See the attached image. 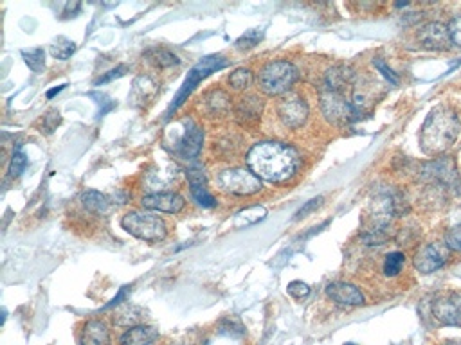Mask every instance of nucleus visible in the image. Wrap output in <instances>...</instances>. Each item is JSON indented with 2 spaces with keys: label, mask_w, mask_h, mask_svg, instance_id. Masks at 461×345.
Listing matches in <instances>:
<instances>
[{
  "label": "nucleus",
  "mask_w": 461,
  "mask_h": 345,
  "mask_svg": "<svg viewBox=\"0 0 461 345\" xmlns=\"http://www.w3.org/2000/svg\"><path fill=\"white\" fill-rule=\"evenodd\" d=\"M322 203V196H317V198H312L310 202H306L305 205L301 207V209L296 212V219H301V218H306V216L310 214V212H314L315 209H319Z\"/></svg>",
  "instance_id": "obj_40"
},
{
  "label": "nucleus",
  "mask_w": 461,
  "mask_h": 345,
  "mask_svg": "<svg viewBox=\"0 0 461 345\" xmlns=\"http://www.w3.org/2000/svg\"><path fill=\"white\" fill-rule=\"evenodd\" d=\"M447 258V246L438 245V243H427L416 252L414 255V268L420 274H433V272L440 270L441 266H445Z\"/></svg>",
  "instance_id": "obj_9"
},
{
  "label": "nucleus",
  "mask_w": 461,
  "mask_h": 345,
  "mask_svg": "<svg viewBox=\"0 0 461 345\" xmlns=\"http://www.w3.org/2000/svg\"><path fill=\"white\" fill-rule=\"evenodd\" d=\"M157 85L156 81L151 80L150 75H139L134 80V87L130 92V101L134 107H146L157 94Z\"/></svg>",
  "instance_id": "obj_16"
},
{
  "label": "nucleus",
  "mask_w": 461,
  "mask_h": 345,
  "mask_svg": "<svg viewBox=\"0 0 461 345\" xmlns=\"http://www.w3.org/2000/svg\"><path fill=\"white\" fill-rule=\"evenodd\" d=\"M406 265V255L402 254V252H391V254L386 255V261H384V274L387 277H395L402 272Z\"/></svg>",
  "instance_id": "obj_28"
},
{
  "label": "nucleus",
  "mask_w": 461,
  "mask_h": 345,
  "mask_svg": "<svg viewBox=\"0 0 461 345\" xmlns=\"http://www.w3.org/2000/svg\"><path fill=\"white\" fill-rule=\"evenodd\" d=\"M262 99H258L256 95H249V97H243L238 103V107H236V115H238V121L242 124H251L258 123L259 117H262Z\"/></svg>",
  "instance_id": "obj_19"
},
{
  "label": "nucleus",
  "mask_w": 461,
  "mask_h": 345,
  "mask_svg": "<svg viewBox=\"0 0 461 345\" xmlns=\"http://www.w3.org/2000/svg\"><path fill=\"white\" fill-rule=\"evenodd\" d=\"M206 110L209 111V115L216 117V115H226L230 108L229 95L223 90H213L206 95Z\"/></svg>",
  "instance_id": "obj_23"
},
{
  "label": "nucleus",
  "mask_w": 461,
  "mask_h": 345,
  "mask_svg": "<svg viewBox=\"0 0 461 345\" xmlns=\"http://www.w3.org/2000/svg\"><path fill=\"white\" fill-rule=\"evenodd\" d=\"M461 131V121L449 104H436L426 117L420 130V146L426 155L445 153Z\"/></svg>",
  "instance_id": "obj_2"
},
{
  "label": "nucleus",
  "mask_w": 461,
  "mask_h": 345,
  "mask_svg": "<svg viewBox=\"0 0 461 345\" xmlns=\"http://www.w3.org/2000/svg\"><path fill=\"white\" fill-rule=\"evenodd\" d=\"M245 162L259 180L283 183L288 182L298 173L301 166V157L288 144L267 140V143L255 144L249 150Z\"/></svg>",
  "instance_id": "obj_1"
},
{
  "label": "nucleus",
  "mask_w": 461,
  "mask_h": 345,
  "mask_svg": "<svg viewBox=\"0 0 461 345\" xmlns=\"http://www.w3.org/2000/svg\"><path fill=\"white\" fill-rule=\"evenodd\" d=\"M433 317L443 325H460L461 324V293L447 291L438 295L433 301Z\"/></svg>",
  "instance_id": "obj_8"
},
{
  "label": "nucleus",
  "mask_w": 461,
  "mask_h": 345,
  "mask_svg": "<svg viewBox=\"0 0 461 345\" xmlns=\"http://www.w3.org/2000/svg\"><path fill=\"white\" fill-rule=\"evenodd\" d=\"M92 99H98V107H100V111H98V117H103L108 111H112L115 108V101H112L107 94H100V92H91Z\"/></svg>",
  "instance_id": "obj_34"
},
{
  "label": "nucleus",
  "mask_w": 461,
  "mask_h": 345,
  "mask_svg": "<svg viewBox=\"0 0 461 345\" xmlns=\"http://www.w3.org/2000/svg\"><path fill=\"white\" fill-rule=\"evenodd\" d=\"M447 28H449V35L453 44L457 45V47H461V16H454Z\"/></svg>",
  "instance_id": "obj_39"
},
{
  "label": "nucleus",
  "mask_w": 461,
  "mask_h": 345,
  "mask_svg": "<svg viewBox=\"0 0 461 345\" xmlns=\"http://www.w3.org/2000/svg\"><path fill=\"white\" fill-rule=\"evenodd\" d=\"M265 218H267L265 207L252 205V207H247V209L240 210L238 214L235 216V222H233V225H235V229H247V226H252V225H256V223L263 222Z\"/></svg>",
  "instance_id": "obj_22"
},
{
  "label": "nucleus",
  "mask_w": 461,
  "mask_h": 345,
  "mask_svg": "<svg viewBox=\"0 0 461 345\" xmlns=\"http://www.w3.org/2000/svg\"><path fill=\"white\" fill-rule=\"evenodd\" d=\"M220 189L238 196H251L262 190V180L247 167H233L222 171L216 178Z\"/></svg>",
  "instance_id": "obj_6"
},
{
  "label": "nucleus",
  "mask_w": 461,
  "mask_h": 345,
  "mask_svg": "<svg viewBox=\"0 0 461 345\" xmlns=\"http://www.w3.org/2000/svg\"><path fill=\"white\" fill-rule=\"evenodd\" d=\"M344 345H355V344H344Z\"/></svg>",
  "instance_id": "obj_46"
},
{
  "label": "nucleus",
  "mask_w": 461,
  "mask_h": 345,
  "mask_svg": "<svg viewBox=\"0 0 461 345\" xmlns=\"http://www.w3.org/2000/svg\"><path fill=\"white\" fill-rule=\"evenodd\" d=\"M204 144V131L202 128L197 126L193 121H187L186 128H184L182 135H180L179 143H177V153L186 160H195L200 155Z\"/></svg>",
  "instance_id": "obj_12"
},
{
  "label": "nucleus",
  "mask_w": 461,
  "mask_h": 345,
  "mask_svg": "<svg viewBox=\"0 0 461 345\" xmlns=\"http://www.w3.org/2000/svg\"><path fill=\"white\" fill-rule=\"evenodd\" d=\"M144 56H146L148 60L159 68H170L173 67V65L179 63V58H177L171 51H168V49H163V47L148 49V51L144 52Z\"/></svg>",
  "instance_id": "obj_25"
},
{
  "label": "nucleus",
  "mask_w": 461,
  "mask_h": 345,
  "mask_svg": "<svg viewBox=\"0 0 461 345\" xmlns=\"http://www.w3.org/2000/svg\"><path fill=\"white\" fill-rule=\"evenodd\" d=\"M263 38V31L262 29H249L245 35H242L236 40V47L238 49H251L256 47L259 44V40Z\"/></svg>",
  "instance_id": "obj_32"
},
{
  "label": "nucleus",
  "mask_w": 461,
  "mask_h": 345,
  "mask_svg": "<svg viewBox=\"0 0 461 345\" xmlns=\"http://www.w3.org/2000/svg\"><path fill=\"white\" fill-rule=\"evenodd\" d=\"M252 83V72L249 68H236L233 74L229 75V85L235 90H245L251 87Z\"/></svg>",
  "instance_id": "obj_29"
},
{
  "label": "nucleus",
  "mask_w": 461,
  "mask_h": 345,
  "mask_svg": "<svg viewBox=\"0 0 461 345\" xmlns=\"http://www.w3.org/2000/svg\"><path fill=\"white\" fill-rule=\"evenodd\" d=\"M143 209L148 210H157V212H166V214H179L180 210L184 209L186 202L180 195L177 193H151V195L143 196L141 200Z\"/></svg>",
  "instance_id": "obj_13"
},
{
  "label": "nucleus",
  "mask_w": 461,
  "mask_h": 345,
  "mask_svg": "<svg viewBox=\"0 0 461 345\" xmlns=\"http://www.w3.org/2000/svg\"><path fill=\"white\" fill-rule=\"evenodd\" d=\"M51 54L54 56L56 60H69L76 51V44L65 36H60L58 40H54V44H51Z\"/></svg>",
  "instance_id": "obj_27"
},
{
  "label": "nucleus",
  "mask_w": 461,
  "mask_h": 345,
  "mask_svg": "<svg viewBox=\"0 0 461 345\" xmlns=\"http://www.w3.org/2000/svg\"><path fill=\"white\" fill-rule=\"evenodd\" d=\"M124 72H127V65H119V67L112 68V71H108L107 74H103L100 80L95 81V87H100V85H105V83H110L112 80H117V78L124 75Z\"/></svg>",
  "instance_id": "obj_41"
},
{
  "label": "nucleus",
  "mask_w": 461,
  "mask_h": 345,
  "mask_svg": "<svg viewBox=\"0 0 461 345\" xmlns=\"http://www.w3.org/2000/svg\"><path fill=\"white\" fill-rule=\"evenodd\" d=\"M128 291H130V286H123V288H121V290H119V293L115 295V297L112 298V301L108 302V304L103 305V311L105 310H112V308H117V305L123 304V302L127 301V293H128Z\"/></svg>",
  "instance_id": "obj_42"
},
{
  "label": "nucleus",
  "mask_w": 461,
  "mask_h": 345,
  "mask_svg": "<svg viewBox=\"0 0 461 345\" xmlns=\"http://www.w3.org/2000/svg\"><path fill=\"white\" fill-rule=\"evenodd\" d=\"M426 173L431 178L443 183V186L460 187V183H457V171L454 167V164L449 162V160H436V162L429 164Z\"/></svg>",
  "instance_id": "obj_17"
},
{
  "label": "nucleus",
  "mask_w": 461,
  "mask_h": 345,
  "mask_svg": "<svg viewBox=\"0 0 461 345\" xmlns=\"http://www.w3.org/2000/svg\"><path fill=\"white\" fill-rule=\"evenodd\" d=\"M373 65H375V68H377V71L380 72V74L384 75V78H386V80L390 81L391 85H398V81H400V80H398V75L395 74L393 68L387 67L386 61L380 60V58H375V60H373Z\"/></svg>",
  "instance_id": "obj_37"
},
{
  "label": "nucleus",
  "mask_w": 461,
  "mask_h": 345,
  "mask_svg": "<svg viewBox=\"0 0 461 345\" xmlns=\"http://www.w3.org/2000/svg\"><path fill=\"white\" fill-rule=\"evenodd\" d=\"M24 61L33 72H44L45 71V51L42 47L24 49L22 51Z\"/></svg>",
  "instance_id": "obj_26"
},
{
  "label": "nucleus",
  "mask_w": 461,
  "mask_h": 345,
  "mask_svg": "<svg viewBox=\"0 0 461 345\" xmlns=\"http://www.w3.org/2000/svg\"><path fill=\"white\" fill-rule=\"evenodd\" d=\"M351 80H354V72L348 67H341V65H339V67H334L326 72L325 88L326 90L342 94V88H344L346 85H350Z\"/></svg>",
  "instance_id": "obj_20"
},
{
  "label": "nucleus",
  "mask_w": 461,
  "mask_h": 345,
  "mask_svg": "<svg viewBox=\"0 0 461 345\" xmlns=\"http://www.w3.org/2000/svg\"><path fill=\"white\" fill-rule=\"evenodd\" d=\"M81 205L92 212V214H105L108 210V198L105 195H101L100 190H85L81 195Z\"/></svg>",
  "instance_id": "obj_24"
},
{
  "label": "nucleus",
  "mask_w": 461,
  "mask_h": 345,
  "mask_svg": "<svg viewBox=\"0 0 461 345\" xmlns=\"http://www.w3.org/2000/svg\"><path fill=\"white\" fill-rule=\"evenodd\" d=\"M121 226H123L130 236L148 243L163 241L168 234L164 219L156 214H150V212H137V210L127 212V214L121 218Z\"/></svg>",
  "instance_id": "obj_5"
},
{
  "label": "nucleus",
  "mask_w": 461,
  "mask_h": 345,
  "mask_svg": "<svg viewBox=\"0 0 461 345\" xmlns=\"http://www.w3.org/2000/svg\"><path fill=\"white\" fill-rule=\"evenodd\" d=\"M186 176L189 187H207L206 171H204V167L200 164H193L191 167H187Z\"/></svg>",
  "instance_id": "obj_31"
},
{
  "label": "nucleus",
  "mask_w": 461,
  "mask_h": 345,
  "mask_svg": "<svg viewBox=\"0 0 461 345\" xmlns=\"http://www.w3.org/2000/svg\"><path fill=\"white\" fill-rule=\"evenodd\" d=\"M141 318H143V310L137 308V305L130 304V302H123L121 305H117V310L114 313V322L117 325H123V327H136V325H141Z\"/></svg>",
  "instance_id": "obj_21"
},
{
  "label": "nucleus",
  "mask_w": 461,
  "mask_h": 345,
  "mask_svg": "<svg viewBox=\"0 0 461 345\" xmlns=\"http://www.w3.org/2000/svg\"><path fill=\"white\" fill-rule=\"evenodd\" d=\"M80 345H112L110 331L103 320H87L81 327Z\"/></svg>",
  "instance_id": "obj_15"
},
{
  "label": "nucleus",
  "mask_w": 461,
  "mask_h": 345,
  "mask_svg": "<svg viewBox=\"0 0 461 345\" xmlns=\"http://www.w3.org/2000/svg\"><path fill=\"white\" fill-rule=\"evenodd\" d=\"M65 87H67V85H60V87H56V88H52V90H49V92H47V97H49V99H52V97H54L56 94H60V92L64 90Z\"/></svg>",
  "instance_id": "obj_43"
},
{
  "label": "nucleus",
  "mask_w": 461,
  "mask_h": 345,
  "mask_svg": "<svg viewBox=\"0 0 461 345\" xmlns=\"http://www.w3.org/2000/svg\"><path fill=\"white\" fill-rule=\"evenodd\" d=\"M418 40L426 49L431 51H447L453 44L449 35V28L441 22H429L418 31Z\"/></svg>",
  "instance_id": "obj_11"
},
{
  "label": "nucleus",
  "mask_w": 461,
  "mask_h": 345,
  "mask_svg": "<svg viewBox=\"0 0 461 345\" xmlns=\"http://www.w3.org/2000/svg\"><path fill=\"white\" fill-rule=\"evenodd\" d=\"M326 295L335 304L344 305V308H355V305L364 304V295L361 293L357 286L350 284V282H332L326 286Z\"/></svg>",
  "instance_id": "obj_14"
},
{
  "label": "nucleus",
  "mask_w": 461,
  "mask_h": 345,
  "mask_svg": "<svg viewBox=\"0 0 461 345\" xmlns=\"http://www.w3.org/2000/svg\"><path fill=\"white\" fill-rule=\"evenodd\" d=\"M321 111L326 119L334 124H350L357 119L358 111L355 110L354 103L348 101L342 94L332 90L321 92Z\"/></svg>",
  "instance_id": "obj_7"
},
{
  "label": "nucleus",
  "mask_w": 461,
  "mask_h": 345,
  "mask_svg": "<svg viewBox=\"0 0 461 345\" xmlns=\"http://www.w3.org/2000/svg\"><path fill=\"white\" fill-rule=\"evenodd\" d=\"M445 345H461V340H449Z\"/></svg>",
  "instance_id": "obj_44"
},
{
  "label": "nucleus",
  "mask_w": 461,
  "mask_h": 345,
  "mask_svg": "<svg viewBox=\"0 0 461 345\" xmlns=\"http://www.w3.org/2000/svg\"><path fill=\"white\" fill-rule=\"evenodd\" d=\"M445 246L449 250L461 252V225L453 226L445 236Z\"/></svg>",
  "instance_id": "obj_35"
},
{
  "label": "nucleus",
  "mask_w": 461,
  "mask_h": 345,
  "mask_svg": "<svg viewBox=\"0 0 461 345\" xmlns=\"http://www.w3.org/2000/svg\"><path fill=\"white\" fill-rule=\"evenodd\" d=\"M278 117L286 128L298 130L308 119V107L301 97H285L278 104Z\"/></svg>",
  "instance_id": "obj_10"
},
{
  "label": "nucleus",
  "mask_w": 461,
  "mask_h": 345,
  "mask_svg": "<svg viewBox=\"0 0 461 345\" xmlns=\"http://www.w3.org/2000/svg\"><path fill=\"white\" fill-rule=\"evenodd\" d=\"M227 65H229V61H227L223 56L213 54V56H206V58H202V60H200L195 67L187 72L186 80H184L180 90L177 92L175 99L171 101V104L168 107L166 117H164V119H170L171 115L175 114V111L179 110L184 103H186L187 97L191 95V92L195 90L197 85H199L200 81L206 80V78H209L213 72H218V71H222V68H226Z\"/></svg>",
  "instance_id": "obj_3"
},
{
  "label": "nucleus",
  "mask_w": 461,
  "mask_h": 345,
  "mask_svg": "<svg viewBox=\"0 0 461 345\" xmlns=\"http://www.w3.org/2000/svg\"><path fill=\"white\" fill-rule=\"evenodd\" d=\"M62 123V117H60V111L58 110H51L47 115L44 117V124H42V131H45V133H52V131L58 128V124Z\"/></svg>",
  "instance_id": "obj_38"
},
{
  "label": "nucleus",
  "mask_w": 461,
  "mask_h": 345,
  "mask_svg": "<svg viewBox=\"0 0 461 345\" xmlns=\"http://www.w3.org/2000/svg\"><path fill=\"white\" fill-rule=\"evenodd\" d=\"M189 190L193 200H195L200 207H204V209H213V207H216L215 196L211 195L207 187H189Z\"/></svg>",
  "instance_id": "obj_30"
},
{
  "label": "nucleus",
  "mask_w": 461,
  "mask_h": 345,
  "mask_svg": "<svg viewBox=\"0 0 461 345\" xmlns=\"http://www.w3.org/2000/svg\"><path fill=\"white\" fill-rule=\"evenodd\" d=\"M286 291H288V295H291V297H294L296 301H301V298L308 297V293H310V288H308V284H305L303 281H292L291 284L286 286Z\"/></svg>",
  "instance_id": "obj_36"
},
{
  "label": "nucleus",
  "mask_w": 461,
  "mask_h": 345,
  "mask_svg": "<svg viewBox=\"0 0 461 345\" xmlns=\"http://www.w3.org/2000/svg\"><path fill=\"white\" fill-rule=\"evenodd\" d=\"M168 345H187V344H184V341H171V344Z\"/></svg>",
  "instance_id": "obj_45"
},
{
  "label": "nucleus",
  "mask_w": 461,
  "mask_h": 345,
  "mask_svg": "<svg viewBox=\"0 0 461 345\" xmlns=\"http://www.w3.org/2000/svg\"><path fill=\"white\" fill-rule=\"evenodd\" d=\"M157 338H159V333H157L156 327L136 325V327H130L128 331H124L119 341L121 345H151Z\"/></svg>",
  "instance_id": "obj_18"
},
{
  "label": "nucleus",
  "mask_w": 461,
  "mask_h": 345,
  "mask_svg": "<svg viewBox=\"0 0 461 345\" xmlns=\"http://www.w3.org/2000/svg\"><path fill=\"white\" fill-rule=\"evenodd\" d=\"M298 81V68L285 60H276L267 63L262 68L258 78L259 88L263 94L271 95H283L294 87V83Z\"/></svg>",
  "instance_id": "obj_4"
},
{
  "label": "nucleus",
  "mask_w": 461,
  "mask_h": 345,
  "mask_svg": "<svg viewBox=\"0 0 461 345\" xmlns=\"http://www.w3.org/2000/svg\"><path fill=\"white\" fill-rule=\"evenodd\" d=\"M25 166H28V157L21 150H16L11 157V162H9V176L11 178L21 176L25 171Z\"/></svg>",
  "instance_id": "obj_33"
}]
</instances>
